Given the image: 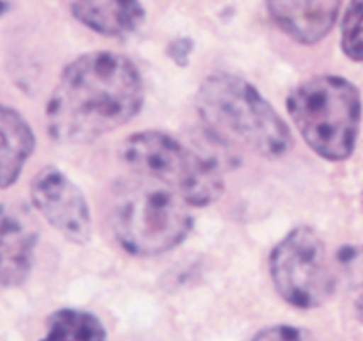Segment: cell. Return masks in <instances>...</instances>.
Instances as JSON below:
<instances>
[{"label":"cell","instance_id":"1","mask_svg":"<svg viewBox=\"0 0 363 341\" xmlns=\"http://www.w3.org/2000/svg\"><path fill=\"white\" fill-rule=\"evenodd\" d=\"M142 105L137 66L121 53L91 52L60 73L46 103V128L60 144H87L130 123Z\"/></svg>","mask_w":363,"mask_h":341},{"label":"cell","instance_id":"2","mask_svg":"<svg viewBox=\"0 0 363 341\" xmlns=\"http://www.w3.org/2000/svg\"><path fill=\"white\" fill-rule=\"evenodd\" d=\"M201 119L220 139L262 158H282L293 148V134L272 103L245 78L209 75L195 96Z\"/></svg>","mask_w":363,"mask_h":341},{"label":"cell","instance_id":"3","mask_svg":"<svg viewBox=\"0 0 363 341\" xmlns=\"http://www.w3.org/2000/svg\"><path fill=\"white\" fill-rule=\"evenodd\" d=\"M191 206L149 178L123 180L110 197V226L131 256L165 254L183 244L194 227Z\"/></svg>","mask_w":363,"mask_h":341},{"label":"cell","instance_id":"4","mask_svg":"<svg viewBox=\"0 0 363 341\" xmlns=\"http://www.w3.org/2000/svg\"><path fill=\"white\" fill-rule=\"evenodd\" d=\"M286 105L315 155L328 162L353 156L363 116L362 92L353 82L337 75L308 78L289 92Z\"/></svg>","mask_w":363,"mask_h":341},{"label":"cell","instance_id":"5","mask_svg":"<svg viewBox=\"0 0 363 341\" xmlns=\"http://www.w3.org/2000/svg\"><path fill=\"white\" fill-rule=\"evenodd\" d=\"M124 163L144 178L165 185L191 208L222 197L225 181L215 162L160 130L131 134L121 148Z\"/></svg>","mask_w":363,"mask_h":341},{"label":"cell","instance_id":"6","mask_svg":"<svg viewBox=\"0 0 363 341\" xmlns=\"http://www.w3.org/2000/svg\"><path fill=\"white\" fill-rule=\"evenodd\" d=\"M269 276L277 293L296 309L325 305L339 288L335 266L318 231L293 227L269 254Z\"/></svg>","mask_w":363,"mask_h":341},{"label":"cell","instance_id":"7","mask_svg":"<svg viewBox=\"0 0 363 341\" xmlns=\"http://www.w3.org/2000/svg\"><path fill=\"white\" fill-rule=\"evenodd\" d=\"M30 199L39 215L67 242L87 244L92 233V217L84 192L66 174L46 166L32 178Z\"/></svg>","mask_w":363,"mask_h":341},{"label":"cell","instance_id":"8","mask_svg":"<svg viewBox=\"0 0 363 341\" xmlns=\"http://www.w3.org/2000/svg\"><path fill=\"white\" fill-rule=\"evenodd\" d=\"M39 227L25 208L0 202V290L18 286L34 265Z\"/></svg>","mask_w":363,"mask_h":341},{"label":"cell","instance_id":"9","mask_svg":"<svg viewBox=\"0 0 363 341\" xmlns=\"http://www.w3.org/2000/svg\"><path fill=\"white\" fill-rule=\"evenodd\" d=\"M273 21L294 41L315 45L330 34L342 0H266Z\"/></svg>","mask_w":363,"mask_h":341},{"label":"cell","instance_id":"10","mask_svg":"<svg viewBox=\"0 0 363 341\" xmlns=\"http://www.w3.org/2000/svg\"><path fill=\"white\" fill-rule=\"evenodd\" d=\"M35 149L28 121L13 107L0 103V190L13 187Z\"/></svg>","mask_w":363,"mask_h":341},{"label":"cell","instance_id":"11","mask_svg":"<svg viewBox=\"0 0 363 341\" xmlns=\"http://www.w3.org/2000/svg\"><path fill=\"white\" fill-rule=\"evenodd\" d=\"M73 14L98 34L121 38L137 31L145 13L138 0H74Z\"/></svg>","mask_w":363,"mask_h":341},{"label":"cell","instance_id":"12","mask_svg":"<svg viewBox=\"0 0 363 341\" xmlns=\"http://www.w3.org/2000/svg\"><path fill=\"white\" fill-rule=\"evenodd\" d=\"M105 325L91 311L62 308L46 320V334L39 341H106Z\"/></svg>","mask_w":363,"mask_h":341},{"label":"cell","instance_id":"13","mask_svg":"<svg viewBox=\"0 0 363 341\" xmlns=\"http://www.w3.org/2000/svg\"><path fill=\"white\" fill-rule=\"evenodd\" d=\"M337 277L363 286V245H346L337 252Z\"/></svg>","mask_w":363,"mask_h":341},{"label":"cell","instance_id":"14","mask_svg":"<svg viewBox=\"0 0 363 341\" xmlns=\"http://www.w3.org/2000/svg\"><path fill=\"white\" fill-rule=\"evenodd\" d=\"M250 341H315V337L303 327L279 323L261 329Z\"/></svg>","mask_w":363,"mask_h":341},{"label":"cell","instance_id":"15","mask_svg":"<svg viewBox=\"0 0 363 341\" xmlns=\"http://www.w3.org/2000/svg\"><path fill=\"white\" fill-rule=\"evenodd\" d=\"M342 52L354 63H363V25L342 32Z\"/></svg>","mask_w":363,"mask_h":341},{"label":"cell","instance_id":"16","mask_svg":"<svg viewBox=\"0 0 363 341\" xmlns=\"http://www.w3.org/2000/svg\"><path fill=\"white\" fill-rule=\"evenodd\" d=\"M360 25H363V0H350L342 21H340V28L344 32L351 31L354 27H360Z\"/></svg>","mask_w":363,"mask_h":341},{"label":"cell","instance_id":"17","mask_svg":"<svg viewBox=\"0 0 363 341\" xmlns=\"http://www.w3.org/2000/svg\"><path fill=\"white\" fill-rule=\"evenodd\" d=\"M354 311H357L358 320H360V322L363 323V286H362L360 295H358L357 302H354Z\"/></svg>","mask_w":363,"mask_h":341},{"label":"cell","instance_id":"18","mask_svg":"<svg viewBox=\"0 0 363 341\" xmlns=\"http://www.w3.org/2000/svg\"><path fill=\"white\" fill-rule=\"evenodd\" d=\"M11 6H13V0H0V16L9 13Z\"/></svg>","mask_w":363,"mask_h":341}]
</instances>
